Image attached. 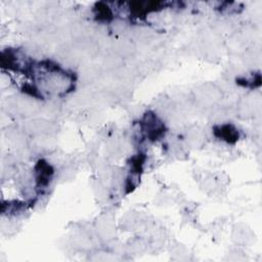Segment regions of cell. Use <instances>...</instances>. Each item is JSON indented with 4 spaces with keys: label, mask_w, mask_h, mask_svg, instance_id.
I'll return each instance as SVG.
<instances>
[{
    "label": "cell",
    "mask_w": 262,
    "mask_h": 262,
    "mask_svg": "<svg viewBox=\"0 0 262 262\" xmlns=\"http://www.w3.org/2000/svg\"><path fill=\"white\" fill-rule=\"evenodd\" d=\"M215 134L227 143H236L239 138L238 130L231 125H224L215 128Z\"/></svg>",
    "instance_id": "cell-1"
},
{
    "label": "cell",
    "mask_w": 262,
    "mask_h": 262,
    "mask_svg": "<svg viewBox=\"0 0 262 262\" xmlns=\"http://www.w3.org/2000/svg\"><path fill=\"white\" fill-rule=\"evenodd\" d=\"M53 173V168L45 163L44 161H40L37 166V181L39 186H46Z\"/></svg>",
    "instance_id": "cell-2"
},
{
    "label": "cell",
    "mask_w": 262,
    "mask_h": 262,
    "mask_svg": "<svg viewBox=\"0 0 262 262\" xmlns=\"http://www.w3.org/2000/svg\"><path fill=\"white\" fill-rule=\"evenodd\" d=\"M95 14H96V17L98 18V19H102V21H110L111 19H112V11H111V8L103 3V2H99V3H96L95 5Z\"/></svg>",
    "instance_id": "cell-3"
}]
</instances>
